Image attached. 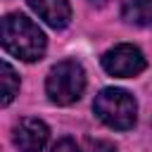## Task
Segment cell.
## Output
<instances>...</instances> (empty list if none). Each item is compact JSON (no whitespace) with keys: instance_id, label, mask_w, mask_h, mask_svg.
<instances>
[{"instance_id":"cell-3","label":"cell","mask_w":152,"mask_h":152,"mask_svg":"<svg viewBox=\"0 0 152 152\" xmlns=\"http://www.w3.org/2000/svg\"><path fill=\"white\" fill-rule=\"evenodd\" d=\"M86 90V71L81 66V62L76 59H62L57 62L48 78H45V93L50 97V102L66 107L74 104Z\"/></svg>"},{"instance_id":"cell-8","label":"cell","mask_w":152,"mask_h":152,"mask_svg":"<svg viewBox=\"0 0 152 152\" xmlns=\"http://www.w3.org/2000/svg\"><path fill=\"white\" fill-rule=\"evenodd\" d=\"M0 83H2V97H0V104L7 107V104L17 97V93H19V76H17V71L12 69L10 62H2V76H0Z\"/></svg>"},{"instance_id":"cell-7","label":"cell","mask_w":152,"mask_h":152,"mask_svg":"<svg viewBox=\"0 0 152 152\" xmlns=\"http://www.w3.org/2000/svg\"><path fill=\"white\" fill-rule=\"evenodd\" d=\"M121 19L131 26H150L152 0H121Z\"/></svg>"},{"instance_id":"cell-2","label":"cell","mask_w":152,"mask_h":152,"mask_svg":"<svg viewBox=\"0 0 152 152\" xmlns=\"http://www.w3.org/2000/svg\"><path fill=\"white\" fill-rule=\"evenodd\" d=\"M93 112L104 126L114 131H128L135 126V119H138L135 97L124 88H102L95 95Z\"/></svg>"},{"instance_id":"cell-1","label":"cell","mask_w":152,"mask_h":152,"mask_svg":"<svg viewBox=\"0 0 152 152\" xmlns=\"http://www.w3.org/2000/svg\"><path fill=\"white\" fill-rule=\"evenodd\" d=\"M2 48L24 59V62H36L45 55V48H48V38L45 33L38 28V24H33L26 14H7L2 19Z\"/></svg>"},{"instance_id":"cell-9","label":"cell","mask_w":152,"mask_h":152,"mask_svg":"<svg viewBox=\"0 0 152 152\" xmlns=\"http://www.w3.org/2000/svg\"><path fill=\"white\" fill-rule=\"evenodd\" d=\"M50 152H86V150H83V145H78V142L71 140V138H59V140L50 147Z\"/></svg>"},{"instance_id":"cell-5","label":"cell","mask_w":152,"mask_h":152,"mask_svg":"<svg viewBox=\"0 0 152 152\" xmlns=\"http://www.w3.org/2000/svg\"><path fill=\"white\" fill-rule=\"evenodd\" d=\"M50 138V128L40 119H21L12 128V140L19 152H40Z\"/></svg>"},{"instance_id":"cell-4","label":"cell","mask_w":152,"mask_h":152,"mask_svg":"<svg viewBox=\"0 0 152 152\" xmlns=\"http://www.w3.org/2000/svg\"><path fill=\"white\" fill-rule=\"evenodd\" d=\"M102 69L109 74V76H116V78H131V76H138L140 71H145L147 62H145V55L140 52V48L131 45V43H121V45H114L112 50H107L102 55Z\"/></svg>"},{"instance_id":"cell-10","label":"cell","mask_w":152,"mask_h":152,"mask_svg":"<svg viewBox=\"0 0 152 152\" xmlns=\"http://www.w3.org/2000/svg\"><path fill=\"white\" fill-rule=\"evenodd\" d=\"M83 150L86 152H114L116 147L112 145V142H107V140H100V138H88L86 142H83Z\"/></svg>"},{"instance_id":"cell-6","label":"cell","mask_w":152,"mask_h":152,"mask_svg":"<svg viewBox=\"0 0 152 152\" xmlns=\"http://www.w3.org/2000/svg\"><path fill=\"white\" fill-rule=\"evenodd\" d=\"M28 7L52 28H64L71 21L69 0H26Z\"/></svg>"}]
</instances>
